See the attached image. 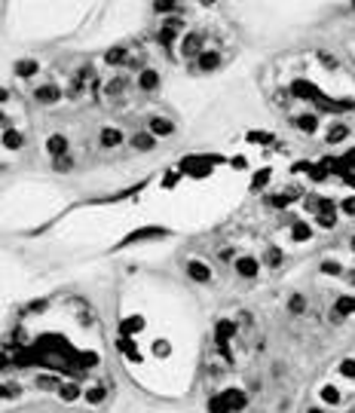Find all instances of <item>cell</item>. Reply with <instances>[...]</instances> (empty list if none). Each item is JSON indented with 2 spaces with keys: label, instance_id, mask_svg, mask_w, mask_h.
<instances>
[{
  "label": "cell",
  "instance_id": "obj_9",
  "mask_svg": "<svg viewBox=\"0 0 355 413\" xmlns=\"http://www.w3.org/2000/svg\"><path fill=\"white\" fill-rule=\"evenodd\" d=\"M224 404H226V410H239V407H245V395L242 392H226Z\"/></svg>",
  "mask_w": 355,
  "mask_h": 413
},
{
  "label": "cell",
  "instance_id": "obj_22",
  "mask_svg": "<svg viewBox=\"0 0 355 413\" xmlns=\"http://www.w3.org/2000/svg\"><path fill=\"white\" fill-rule=\"evenodd\" d=\"M153 9H156V12H175L178 3H153Z\"/></svg>",
  "mask_w": 355,
  "mask_h": 413
},
{
  "label": "cell",
  "instance_id": "obj_17",
  "mask_svg": "<svg viewBox=\"0 0 355 413\" xmlns=\"http://www.w3.org/2000/svg\"><path fill=\"white\" fill-rule=\"evenodd\" d=\"M196 49H199V37H196V34H190V37H187V46H184V52H187V55H193Z\"/></svg>",
  "mask_w": 355,
  "mask_h": 413
},
{
  "label": "cell",
  "instance_id": "obj_4",
  "mask_svg": "<svg viewBox=\"0 0 355 413\" xmlns=\"http://www.w3.org/2000/svg\"><path fill=\"white\" fill-rule=\"evenodd\" d=\"M138 86L144 89V92H153L156 86H160V74H156V70H141V77H138Z\"/></svg>",
  "mask_w": 355,
  "mask_h": 413
},
{
  "label": "cell",
  "instance_id": "obj_7",
  "mask_svg": "<svg viewBox=\"0 0 355 413\" xmlns=\"http://www.w3.org/2000/svg\"><path fill=\"white\" fill-rule=\"evenodd\" d=\"M218 64H221V55L218 52H202L199 62H196V67H199V70H215Z\"/></svg>",
  "mask_w": 355,
  "mask_h": 413
},
{
  "label": "cell",
  "instance_id": "obj_10",
  "mask_svg": "<svg viewBox=\"0 0 355 413\" xmlns=\"http://www.w3.org/2000/svg\"><path fill=\"white\" fill-rule=\"evenodd\" d=\"M132 147L141 150V153H144V150H153V138H150L147 132H138V135L132 138Z\"/></svg>",
  "mask_w": 355,
  "mask_h": 413
},
{
  "label": "cell",
  "instance_id": "obj_3",
  "mask_svg": "<svg viewBox=\"0 0 355 413\" xmlns=\"http://www.w3.org/2000/svg\"><path fill=\"white\" fill-rule=\"evenodd\" d=\"M34 98H37L40 104H55V101L62 98V92H59V86H40Z\"/></svg>",
  "mask_w": 355,
  "mask_h": 413
},
{
  "label": "cell",
  "instance_id": "obj_8",
  "mask_svg": "<svg viewBox=\"0 0 355 413\" xmlns=\"http://www.w3.org/2000/svg\"><path fill=\"white\" fill-rule=\"evenodd\" d=\"M98 141H101V147H117V144H123V132L120 129H104Z\"/></svg>",
  "mask_w": 355,
  "mask_h": 413
},
{
  "label": "cell",
  "instance_id": "obj_15",
  "mask_svg": "<svg viewBox=\"0 0 355 413\" xmlns=\"http://www.w3.org/2000/svg\"><path fill=\"white\" fill-rule=\"evenodd\" d=\"M288 309H291V312H297V316H300V312L306 309V303H303V297H300V294H294V297H291V303H288Z\"/></svg>",
  "mask_w": 355,
  "mask_h": 413
},
{
  "label": "cell",
  "instance_id": "obj_20",
  "mask_svg": "<svg viewBox=\"0 0 355 413\" xmlns=\"http://www.w3.org/2000/svg\"><path fill=\"white\" fill-rule=\"evenodd\" d=\"M337 309H340V312H352V309H355V300H352V297H346V300L337 303Z\"/></svg>",
  "mask_w": 355,
  "mask_h": 413
},
{
  "label": "cell",
  "instance_id": "obj_29",
  "mask_svg": "<svg viewBox=\"0 0 355 413\" xmlns=\"http://www.w3.org/2000/svg\"><path fill=\"white\" fill-rule=\"evenodd\" d=\"M352 248H355V242H352Z\"/></svg>",
  "mask_w": 355,
  "mask_h": 413
},
{
  "label": "cell",
  "instance_id": "obj_5",
  "mask_svg": "<svg viewBox=\"0 0 355 413\" xmlns=\"http://www.w3.org/2000/svg\"><path fill=\"white\" fill-rule=\"evenodd\" d=\"M147 129H150L153 135H172V132H175V126L168 123V120H162V117H153V120L147 123Z\"/></svg>",
  "mask_w": 355,
  "mask_h": 413
},
{
  "label": "cell",
  "instance_id": "obj_23",
  "mask_svg": "<svg viewBox=\"0 0 355 413\" xmlns=\"http://www.w3.org/2000/svg\"><path fill=\"white\" fill-rule=\"evenodd\" d=\"M340 370H343L346 377H355V361H343V364H340Z\"/></svg>",
  "mask_w": 355,
  "mask_h": 413
},
{
  "label": "cell",
  "instance_id": "obj_26",
  "mask_svg": "<svg viewBox=\"0 0 355 413\" xmlns=\"http://www.w3.org/2000/svg\"><path fill=\"white\" fill-rule=\"evenodd\" d=\"M346 211H352V215H355V199H346V205H343Z\"/></svg>",
  "mask_w": 355,
  "mask_h": 413
},
{
  "label": "cell",
  "instance_id": "obj_19",
  "mask_svg": "<svg viewBox=\"0 0 355 413\" xmlns=\"http://www.w3.org/2000/svg\"><path fill=\"white\" fill-rule=\"evenodd\" d=\"M322 273H331V276H340V273H343V266H340V263H322Z\"/></svg>",
  "mask_w": 355,
  "mask_h": 413
},
{
  "label": "cell",
  "instance_id": "obj_2",
  "mask_svg": "<svg viewBox=\"0 0 355 413\" xmlns=\"http://www.w3.org/2000/svg\"><path fill=\"white\" fill-rule=\"evenodd\" d=\"M187 276H190V279H196V282H208V279H211L208 266H205L202 260H190V263H187Z\"/></svg>",
  "mask_w": 355,
  "mask_h": 413
},
{
  "label": "cell",
  "instance_id": "obj_28",
  "mask_svg": "<svg viewBox=\"0 0 355 413\" xmlns=\"http://www.w3.org/2000/svg\"><path fill=\"white\" fill-rule=\"evenodd\" d=\"M309 413H322V410H316V407H312V410H309Z\"/></svg>",
  "mask_w": 355,
  "mask_h": 413
},
{
  "label": "cell",
  "instance_id": "obj_16",
  "mask_svg": "<svg viewBox=\"0 0 355 413\" xmlns=\"http://www.w3.org/2000/svg\"><path fill=\"white\" fill-rule=\"evenodd\" d=\"M263 260H266V263H269V266H279V263H282V254H279V248H269V251H266V257H263Z\"/></svg>",
  "mask_w": 355,
  "mask_h": 413
},
{
  "label": "cell",
  "instance_id": "obj_11",
  "mask_svg": "<svg viewBox=\"0 0 355 413\" xmlns=\"http://www.w3.org/2000/svg\"><path fill=\"white\" fill-rule=\"evenodd\" d=\"M3 144H6L9 150H19L25 141H22V135H19L16 129H6V132H3Z\"/></svg>",
  "mask_w": 355,
  "mask_h": 413
},
{
  "label": "cell",
  "instance_id": "obj_14",
  "mask_svg": "<svg viewBox=\"0 0 355 413\" xmlns=\"http://www.w3.org/2000/svg\"><path fill=\"white\" fill-rule=\"evenodd\" d=\"M120 62H126V49L117 46V49H110V52H107V64H120Z\"/></svg>",
  "mask_w": 355,
  "mask_h": 413
},
{
  "label": "cell",
  "instance_id": "obj_13",
  "mask_svg": "<svg viewBox=\"0 0 355 413\" xmlns=\"http://www.w3.org/2000/svg\"><path fill=\"white\" fill-rule=\"evenodd\" d=\"M297 126H300L303 132H316V129H319V120H316V117H309V113H306V117H297Z\"/></svg>",
  "mask_w": 355,
  "mask_h": 413
},
{
  "label": "cell",
  "instance_id": "obj_25",
  "mask_svg": "<svg viewBox=\"0 0 355 413\" xmlns=\"http://www.w3.org/2000/svg\"><path fill=\"white\" fill-rule=\"evenodd\" d=\"M294 239H309V230H303V226H300V230L294 233Z\"/></svg>",
  "mask_w": 355,
  "mask_h": 413
},
{
  "label": "cell",
  "instance_id": "obj_21",
  "mask_svg": "<svg viewBox=\"0 0 355 413\" xmlns=\"http://www.w3.org/2000/svg\"><path fill=\"white\" fill-rule=\"evenodd\" d=\"M120 89H126V80H113L110 86H107V95H117Z\"/></svg>",
  "mask_w": 355,
  "mask_h": 413
},
{
  "label": "cell",
  "instance_id": "obj_6",
  "mask_svg": "<svg viewBox=\"0 0 355 413\" xmlns=\"http://www.w3.org/2000/svg\"><path fill=\"white\" fill-rule=\"evenodd\" d=\"M236 269H239V276H245V279H254V276H258V263H254L251 257H239V260H236Z\"/></svg>",
  "mask_w": 355,
  "mask_h": 413
},
{
  "label": "cell",
  "instance_id": "obj_27",
  "mask_svg": "<svg viewBox=\"0 0 355 413\" xmlns=\"http://www.w3.org/2000/svg\"><path fill=\"white\" fill-rule=\"evenodd\" d=\"M6 98H9V92H6L3 86H0V104H3V101H6Z\"/></svg>",
  "mask_w": 355,
  "mask_h": 413
},
{
  "label": "cell",
  "instance_id": "obj_24",
  "mask_svg": "<svg viewBox=\"0 0 355 413\" xmlns=\"http://www.w3.org/2000/svg\"><path fill=\"white\" fill-rule=\"evenodd\" d=\"M62 395H65V398H77V395H80V392H77V386H74V389H70V386H67V389H65V392H62Z\"/></svg>",
  "mask_w": 355,
  "mask_h": 413
},
{
  "label": "cell",
  "instance_id": "obj_12",
  "mask_svg": "<svg viewBox=\"0 0 355 413\" xmlns=\"http://www.w3.org/2000/svg\"><path fill=\"white\" fill-rule=\"evenodd\" d=\"M16 74L19 77H34L37 74V62H31V59H28V62H16Z\"/></svg>",
  "mask_w": 355,
  "mask_h": 413
},
{
  "label": "cell",
  "instance_id": "obj_18",
  "mask_svg": "<svg viewBox=\"0 0 355 413\" xmlns=\"http://www.w3.org/2000/svg\"><path fill=\"white\" fill-rule=\"evenodd\" d=\"M331 135H328V141H331V144H334V141H340V138H346V126H331Z\"/></svg>",
  "mask_w": 355,
  "mask_h": 413
},
{
  "label": "cell",
  "instance_id": "obj_1",
  "mask_svg": "<svg viewBox=\"0 0 355 413\" xmlns=\"http://www.w3.org/2000/svg\"><path fill=\"white\" fill-rule=\"evenodd\" d=\"M46 153H49V156H59V159H62V156L67 153V138H65V135H49V138H46Z\"/></svg>",
  "mask_w": 355,
  "mask_h": 413
}]
</instances>
